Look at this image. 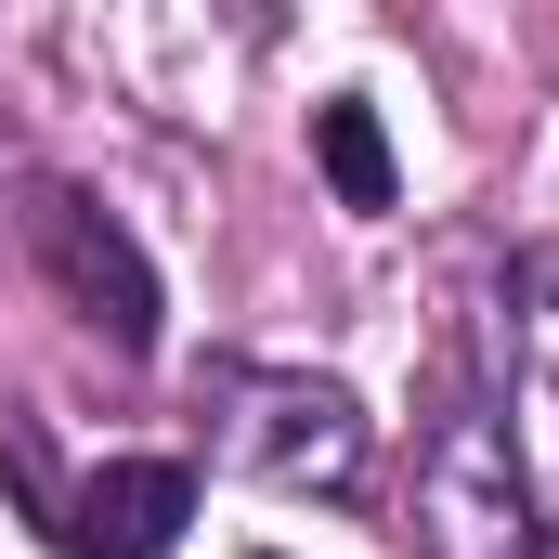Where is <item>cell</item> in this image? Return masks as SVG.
<instances>
[{
	"mask_svg": "<svg viewBox=\"0 0 559 559\" xmlns=\"http://www.w3.org/2000/svg\"><path fill=\"white\" fill-rule=\"evenodd\" d=\"M417 547L429 559H534L547 521H534V468H521V429L508 404L455 365L442 404L417 429Z\"/></svg>",
	"mask_w": 559,
	"mask_h": 559,
	"instance_id": "6da1fadb",
	"label": "cell"
},
{
	"mask_svg": "<svg viewBox=\"0 0 559 559\" xmlns=\"http://www.w3.org/2000/svg\"><path fill=\"white\" fill-rule=\"evenodd\" d=\"M26 248H39V274H52V299L105 338V352H156V261L131 248V222H105L79 182H26Z\"/></svg>",
	"mask_w": 559,
	"mask_h": 559,
	"instance_id": "7a4b0ae2",
	"label": "cell"
},
{
	"mask_svg": "<svg viewBox=\"0 0 559 559\" xmlns=\"http://www.w3.org/2000/svg\"><path fill=\"white\" fill-rule=\"evenodd\" d=\"M222 455L274 495H352L365 468V404L338 378H235V417H222Z\"/></svg>",
	"mask_w": 559,
	"mask_h": 559,
	"instance_id": "3957f363",
	"label": "cell"
},
{
	"mask_svg": "<svg viewBox=\"0 0 559 559\" xmlns=\"http://www.w3.org/2000/svg\"><path fill=\"white\" fill-rule=\"evenodd\" d=\"M182 521H195V468H169V455H105V468L52 508V547L66 559H169Z\"/></svg>",
	"mask_w": 559,
	"mask_h": 559,
	"instance_id": "277c9868",
	"label": "cell"
},
{
	"mask_svg": "<svg viewBox=\"0 0 559 559\" xmlns=\"http://www.w3.org/2000/svg\"><path fill=\"white\" fill-rule=\"evenodd\" d=\"M312 169H325V195H338V209H365V222H378V209L404 195V169H391V131H378V105H352V92H338V105H312Z\"/></svg>",
	"mask_w": 559,
	"mask_h": 559,
	"instance_id": "5b68a950",
	"label": "cell"
},
{
	"mask_svg": "<svg viewBox=\"0 0 559 559\" xmlns=\"http://www.w3.org/2000/svg\"><path fill=\"white\" fill-rule=\"evenodd\" d=\"M508 286H521V299H559V248H534V261H521Z\"/></svg>",
	"mask_w": 559,
	"mask_h": 559,
	"instance_id": "8992f818",
	"label": "cell"
},
{
	"mask_svg": "<svg viewBox=\"0 0 559 559\" xmlns=\"http://www.w3.org/2000/svg\"><path fill=\"white\" fill-rule=\"evenodd\" d=\"M261 559H274V547H261Z\"/></svg>",
	"mask_w": 559,
	"mask_h": 559,
	"instance_id": "52a82bcc",
	"label": "cell"
}]
</instances>
